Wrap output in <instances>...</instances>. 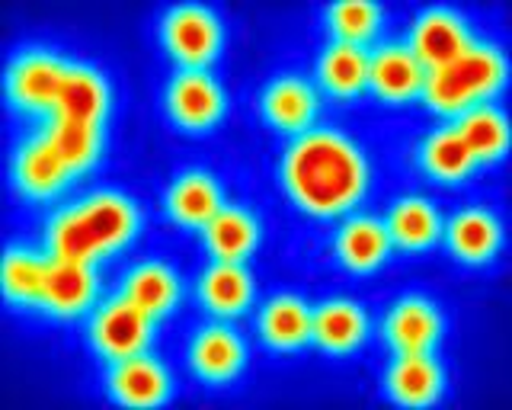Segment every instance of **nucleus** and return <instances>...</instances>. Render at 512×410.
<instances>
[{
	"instance_id": "obj_3",
	"label": "nucleus",
	"mask_w": 512,
	"mask_h": 410,
	"mask_svg": "<svg viewBox=\"0 0 512 410\" xmlns=\"http://www.w3.org/2000/svg\"><path fill=\"white\" fill-rule=\"evenodd\" d=\"M506 81V58L493 42H471L458 58L442 68L426 71L423 93L429 109L442 116H458L490 97Z\"/></svg>"
},
{
	"instance_id": "obj_5",
	"label": "nucleus",
	"mask_w": 512,
	"mask_h": 410,
	"mask_svg": "<svg viewBox=\"0 0 512 410\" xmlns=\"http://www.w3.org/2000/svg\"><path fill=\"white\" fill-rule=\"evenodd\" d=\"M160 39H164L167 52L183 68H205L221 49V23L215 10L199 4H180L164 13Z\"/></svg>"
},
{
	"instance_id": "obj_12",
	"label": "nucleus",
	"mask_w": 512,
	"mask_h": 410,
	"mask_svg": "<svg viewBox=\"0 0 512 410\" xmlns=\"http://www.w3.org/2000/svg\"><path fill=\"white\" fill-rule=\"evenodd\" d=\"M426 68L420 58L410 52L407 42H391L381 45L368 55V87H372L381 100L388 103H404L416 93H423Z\"/></svg>"
},
{
	"instance_id": "obj_4",
	"label": "nucleus",
	"mask_w": 512,
	"mask_h": 410,
	"mask_svg": "<svg viewBox=\"0 0 512 410\" xmlns=\"http://www.w3.org/2000/svg\"><path fill=\"white\" fill-rule=\"evenodd\" d=\"M154 334V318L138 308L125 292L106 298L90 318V343L93 350L109 362L144 353Z\"/></svg>"
},
{
	"instance_id": "obj_18",
	"label": "nucleus",
	"mask_w": 512,
	"mask_h": 410,
	"mask_svg": "<svg viewBox=\"0 0 512 410\" xmlns=\"http://www.w3.org/2000/svg\"><path fill=\"white\" fill-rule=\"evenodd\" d=\"M368 318L362 305L349 298H333L311 311V340L327 353H349L365 340Z\"/></svg>"
},
{
	"instance_id": "obj_7",
	"label": "nucleus",
	"mask_w": 512,
	"mask_h": 410,
	"mask_svg": "<svg viewBox=\"0 0 512 410\" xmlns=\"http://www.w3.org/2000/svg\"><path fill=\"white\" fill-rule=\"evenodd\" d=\"M471 29L468 20L461 17L452 7H429L410 26V52L420 58V65L426 71L448 65L452 58H458L464 49H468Z\"/></svg>"
},
{
	"instance_id": "obj_10",
	"label": "nucleus",
	"mask_w": 512,
	"mask_h": 410,
	"mask_svg": "<svg viewBox=\"0 0 512 410\" xmlns=\"http://www.w3.org/2000/svg\"><path fill=\"white\" fill-rule=\"evenodd\" d=\"M96 298V270L93 263L48 257L45 282L39 295V308L55 314V318H74L87 311Z\"/></svg>"
},
{
	"instance_id": "obj_19",
	"label": "nucleus",
	"mask_w": 512,
	"mask_h": 410,
	"mask_svg": "<svg viewBox=\"0 0 512 410\" xmlns=\"http://www.w3.org/2000/svg\"><path fill=\"white\" fill-rule=\"evenodd\" d=\"M109 106V87L106 77L100 71H93L87 65H68L61 81L58 103L52 109V116L61 119H77V122H93L103 125Z\"/></svg>"
},
{
	"instance_id": "obj_2",
	"label": "nucleus",
	"mask_w": 512,
	"mask_h": 410,
	"mask_svg": "<svg viewBox=\"0 0 512 410\" xmlns=\"http://www.w3.org/2000/svg\"><path fill=\"white\" fill-rule=\"evenodd\" d=\"M138 231V209L132 199L122 193H90L68 209H58L45 225L48 257L96 263L106 254H116L135 238Z\"/></svg>"
},
{
	"instance_id": "obj_6",
	"label": "nucleus",
	"mask_w": 512,
	"mask_h": 410,
	"mask_svg": "<svg viewBox=\"0 0 512 410\" xmlns=\"http://www.w3.org/2000/svg\"><path fill=\"white\" fill-rule=\"evenodd\" d=\"M64 71L68 61H61L58 55L45 49H26L10 61L7 71V97L16 109L23 113H48L58 103Z\"/></svg>"
},
{
	"instance_id": "obj_1",
	"label": "nucleus",
	"mask_w": 512,
	"mask_h": 410,
	"mask_svg": "<svg viewBox=\"0 0 512 410\" xmlns=\"http://www.w3.org/2000/svg\"><path fill=\"white\" fill-rule=\"evenodd\" d=\"M282 186L301 212L317 218L343 215L365 196V154L343 132L308 129L282 154Z\"/></svg>"
},
{
	"instance_id": "obj_9",
	"label": "nucleus",
	"mask_w": 512,
	"mask_h": 410,
	"mask_svg": "<svg viewBox=\"0 0 512 410\" xmlns=\"http://www.w3.org/2000/svg\"><path fill=\"white\" fill-rule=\"evenodd\" d=\"M74 177V170L61 157L58 145L45 129L23 141L20 151L13 157V180L20 186V193L32 199H48Z\"/></svg>"
},
{
	"instance_id": "obj_24",
	"label": "nucleus",
	"mask_w": 512,
	"mask_h": 410,
	"mask_svg": "<svg viewBox=\"0 0 512 410\" xmlns=\"http://www.w3.org/2000/svg\"><path fill=\"white\" fill-rule=\"evenodd\" d=\"M260 337L272 350H298L311 340V308L298 295H276L260 311Z\"/></svg>"
},
{
	"instance_id": "obj_13",
	"label": "nucleus",
	"mask_w": 512,
	"mask_h": 410,
	"mask_svg": "<svg viewBox=\"0 0 512 410\" xmlns=\"http://www.w3.org/2000/svg\"><path fill=\"white\" fill-rule=\"evenodd\" d=\"M260 109L276 132L301 135L311 129V122L317 116V90L298 74H282L272 84H266Z\"/></svg>"
},
{
	"instance_id": "obj_11",
	"label": "nucleus",
	"mask_w": 512,
	"mask_h": 410,
	"mask_svg": "<svg viewBox=\"0 0 512 410\" xmlns=\"http://www.w3.org/2000/svg\"><path fill=\"white\" fill-rule=\"evenodd\" d=\"M442 318L432 302L426 298H400V302L384 314L381 337L397 353H432V346L439 343Z\"/></svg>"
},
{
	"instance_id": "obj_8",
	"label": "nucleus",
	"mask_w": 512,
	"mask_h": 410,
	"mask_svg": "<svg viewBox=\"0 0 512 410\" xmlns=\"http://www.w3.org/2000/svg\"><path fill=\"white\" fill-rule=\"evenodd\" d=\"M167 109L186 132H205L224 113V93L205 68H183L167 87Z\"/></svg>"
},
{
	"instance_id": "obj_21",
	"label": "nucleus",
	"mask_w": 512,
	"mask_h": 410,
	"mask_svg": "<svg viewBox=\"0 0 512 410\" xmlns=\"http://www.w3.org/2000/svg\"><path fill=\"white\" fill-rule=\"evenodd\" d=\"M221 186L215 183L212 173L205 170H189L180 180L170 186L167 193V212L173 222L186 228H205L221 209Z\"/></svg>"
},
{
	"instance_id": "obj_32",
	"label": "nucleus",
	"mask_w": 512,
	"mask_h": 410,
	"mask_svg": "<svg viewBox=\"0 0 512 410\" xmlns=\"http://www.w3.org/2000/svg\"><path fill=\"white\" fill-rule=\"evenodd\" d=\"M324 17H327V26L336 36V42L362 45L365 39L375 36L384 13L378 4H372V0H340V4L327 7Z\"/></svg>"
},
{
	"instance_id": "obj_28",
	"label": "nucleus",
	"mask_w": 512,
	"mask_h": 410,
	"mask_svg": "<svg viewBox=\"0 0 512 410\" xmlns=\"http://www.w3.org/2000/svg\"><path fill=\"white\" fill-rule=\"evenodd\" d=\"M420 164L429 177H436L442 183H461L474 173L477 157L471 154V148L464 145V138L452 125H442V129H436L423 141Z\"/></svg>"
},
{
	"instance_id": "obj_25",
	"label": "nucleus",
	"mask_w": 512,
	"mask_h": 410,
	"mask_svg": "<svg viewBox=\"0 0 512 410\" xmlns=\"http://www.w3.org/2000/svg\"><path fill=\"white\" fill-rule=\"evenodd\" d=\"M199 295H202L205 308L212 311V314L231 318V314H240V311L250 305L253 282H250V273L240 263L215 260L199 276Z\"/></svg>"
},
{
	"instance_id": "obj_29",
	"label": "nucleus",
	"mask_w": 512,
	"mask_h": 410,
	"mask_svg": "<svg viewBox=\"0 0 512 410\" xmlns=\"http://www.w3.org/2000/svg\"><path fill=\"white\" fill-rule=\"evenodd\" d=\"M122 292L157 321V318H164L176 305V298H180V279H176L173 270L164 263H138L135 270L125 276Z\"/></svg>"
},
{
	"instance_id": "obj_30",
	"label": "nucleus",
	"mask_w": 512,
	"mask_h": 410,
	"mask_svg": "<svg viewBox=\"0 0 512 410\" xmlns=\"http://www.w3.org/2000/svg\"><path fill=\"white\" fill-rule=\"evenodd\" d=\"M45 132L52 135V141L58 145L61 157L68 161V167L74 173H84L96 161V157H100L103 125L52 116V119H48V125H45Z\"/></svg>"
},
{
	"instance_id": "obj_20",
	"label": "nucleus",
	"mask_w": 512,
	"mask_h": 410,
	"mask_svg": "<svg viewBox=\"0 0 512 410\" xmlns=\"http://www.w3.org/2000/svg\"><path fill=\"white\" fill-rule=\"evenodd\" d=\"M202 241L215 260L240 263L260 241V222L244 205H221L212 222L202 228Z\"/></svg>"
},
{
	"instance_id": "obj_31",
	"label": "nucleus",
	"mask_w": 512,
	"mask_h": 410,
	"mask_svg": "<svg viewBox=\"0 0 512 410\" xmlns=\"http://www.w3.org/2000/svg\"><path fill=\"white\" fill-rule=\"evenodd\" d=\"M48 257L23 247H10L4 257V295L13 305H39Z\"/></svg>"
},
{
	"instance_id": "obj_27",
	"label": "nucleus",
	"mask_w": 512,
	"mask_h": 410,
	"mask_svg": "<svg viewBox=\"0 0 512 410\" xmlns=\"http://www.w3.org/2000/svg\"><path fill=\"white\" fill-rule=\"evenodd\" d=\"M317 77L333 97H356L368 87V52L352 42H330L317 58Z\"/></svg>"
},
{
	"instance_id": "obj_26",
	"label": "nucleus",
	"mask_w": 512,
	"mask_h": 410,
	"mask_svg": "<svg viewBox=\"0 0 512 410\" xmlns=\"http://www.w3.org/2000/svg\"><path fill=\"white\" fill-rule=\"evenodd\" d=\"M384 228L391 234V244L404 247V250H423L442 234V218L429 199L404 196L391 205Z\"/></svg>"
},
{
	"instance_id": "obj_23",
	"label": "nucleus",
	"mask_w": 512,
	"mask_h": 410,
	"mask_svg": "<svg viewBox=\"0 0 512 410\" xmlns=\"http://www.w3.org/2000/svg\"><path fill=\"white\" fill-rule=\"evenodd\" d=\"M452 129L464 138V145L480 161H500L509 148V125L506 116L493 103H477L455 116Z\"/></svg>"
},
{
	"instance_id": "obj_17",
	"label": "nucleus",
	"mask_w": 512,
	"mask_h": 410,
	"mask_svg": "<svg viewBox=\"0 0 512 410\" xmlns=\"http://www.w3.org/2000/svg\"><path fill=\"white\" fill-rule=\"evenodd\" d=\"M333 247L343 266H349V270H356V273H368V270H375L378 263L388 260L391 234L384 228L381 218L352 215L349 222H343L340 231H336Z\"/></svg>"
},
{
	"instance_id": "obj_22",
	"label": "nucleus",
	"mask_w": 512,
	"mask_h": 410,
	"mask_svg": "<svg viewBox=\"0 0 512 410\" xmlns=\"http://www.w3.org/2000/svg\"><path fill=\"white\" fill-rule=\"evenodd\" d=\"M445 238L452 254L464 263H484L496 254L500 247V222L496 215L487 209H464L458 215H452V222L445 228Z\"/></svg>"
},
{
	"instance_id": "obj_15",
	"label": "nucleus",
	"mask_w": 512,
	"mask_h": 410,
	"mask_svg": "<svg viewBox=\"0 0 512 410\" xmlns=\"http://www.w3.org/2000/svg\"><path fill=\"white\" fill-rule=\"evenodd\" d=\"M391 401L404 407H426L442 394V369L432 353H397L384 372Z\"/></svg>"
},
{
	"instance_id": "obj_16",
	"label": "nucleus",
	"mask_w": 512,
	"mask_h": 410,
	"mask_svg": "<svg viewBox=\"0 0 512 410\" xmlns=\"http://www.w3.org/2000/svg\"><path fill=\"white\" fill-rule=\"evenodd\" d=\"M244 343L234 334L231 327H205L196 334V340L189 343V366L196 369L199 378L212 385L231 382V378L244 366Z\"/></svg>"
},
{
	"instance_id": "obj_14",
	"label": "nucleus",
	"mask_w": 512,
	"mask_h": 410,
	"mask_svg": "<svg viewBox=\"0 0 512 410\" xmlns=\"http://www.w3.org/2000/svg\"><path fill=\"white\" fill-rule=\"evenodd\" d=\"M109 394L116 398L119 404L128 407H154V404H164L167 394H170V378L167 369L148 353H135L128 359L112 362L109 369Z\"/></svg>"
}]
</instances>
